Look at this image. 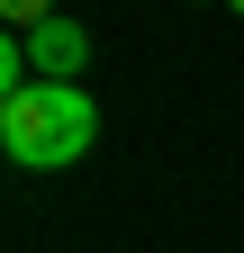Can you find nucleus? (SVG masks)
<instances>
[{"label":"nucleus","mask_w":244,"mask_h":253,"mask_svg":"<svg viewBox=\"0 0 244 253\" xmlns=\"http://www.w3.org/2000/svg\"><path fill=\"white\" fill-rule=\"evenodd\" d=\"M0 145H9L18 172H73L100 145V109H90L81 82H27L0 100Z\"/></svg>","instance_id":"obj_1"},{"label":"nucleus","mask_w":244,"mask_h":253,"mask_svg":"<svg viewBox=\"0 0 244 253\" xmlns=\"http://www.w3.org/2000/svg\"><path fill=\"white\" fill-rule=\"evenodd\" d=\"M27 63H37V82H73L81 63H90V27L54 9L45 27H27Z\"/></svg>","instance_id":"obj_2"},{"label":"nucleus","mask_w":244,"mask_h":253,"mask_svg":"<svg viewBox=\"0 0 244 253\" xmlns=\"http://www.w3.org/2000/svg\"><path fill=\"white\" fill-rule=\"evenodd\" d=\"M0 18H9V37H27V27L54 18V0H0Z\"/></svg>","instance_id":"obj_3"},{"label":"nucleus","mask_w":244,"mask_h":253,"mask_svg":"<svg viewBox=\"0 0 244 253\" xmlns=\"http://www.w3.org/2000/svg\"><path fill=\"white\" fill-rule=\"evenodd\" d=\"M226 9H235V18H244V0H226Z\"/></svg>","instance_id":"obj_4"}]
</instances>
